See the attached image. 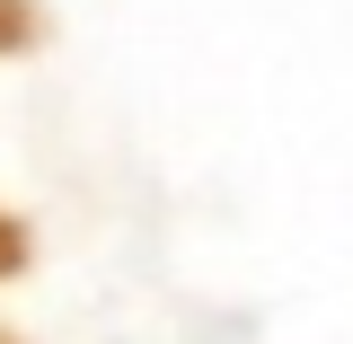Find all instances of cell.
<instances>
[{
	"label": "cell",
	"mask_w": 353,
	"mask_h": 344,
	"mask_svg": "<svg viewBox=\"0 0 353 344\" xmlns=\"http://www.w3.org/2000/svg\"><path fill=\"white\" fill-rule=\"evenodd\" d=\"M36 44V0H0V53Z\"/></svg>",
	"instance_id": "6da1fadb"
},
{
	"label": "cell",
	"mask_w": 353,
	"mask_h": 344,
	"mask_svg": "<svg viewBox=\"0 0 353 344\" xmlns=\"http://www.w3.org/2000/svg\"><path fill=\"white\" fill-rule=\"evenodd\" d=\"M18 265H27V230L0 212V274H18Z\"/></svg>",
	"instance_id": "7a4b0ae2"
},
{
	"label": "cell",
	"mask_w": 353,
	"mask_h": 344,
	"mask_svg": "<svg viewBox=\"0 0 353 344\" xmlns=\"http://www.w3.org/2000/svg\"><path fill=\"white\" fill-rule=\"evenodd\" d=\"M0 344H9V336H0Z\"/></svg>",
	"instance_id": "3957f363"
}]
</instances>
